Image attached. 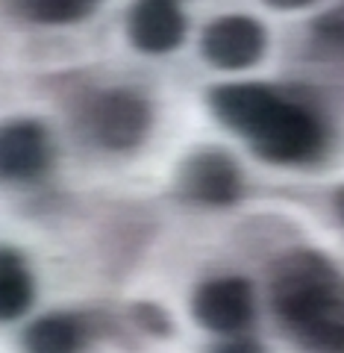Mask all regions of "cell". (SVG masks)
Instances as JSON below:
<instances>
[{"label":"cell","instance_id":"cell-1","mask_svg":"<svg viewBox=\"0 0 344 353\" xmlns=\"http://www.w3.org/2000/svg\"><path fill=\"white\" fill-rule=\"evenodd\" d=\"M209 109L259 159L274 165L309 162L327 145V127L315 109L265 83H221L209 92Z\"/></svg>","mask_w":344,"mask_h":353},{"label":"cell","instance_id":"cell-2","mask_svg":"<svg viewBox=\"0 0 344 353\" xmlns=\"http://www.w3.org/2000/svg\"><path fill=\"white\" fill-rule=\"evenodd\" d=\"M271 309L306 353H344V277L324 253L292 250L271 271Z\"/></svg>","mask_w":344,"mask_h":353},{"label":"cell","instance_id":"cell-3","mask_svg":"<svg viewBox=\"0 0 344 353\" xmlns=\"http://www.w3.org/2000/svg\"><path fill=\"white\" fill-rule=\"evenodd\" d=\"M85 130L103 150H139L153 130V106L136 88H106L85 106Z\"/></svg>","mask_w":344,"mask_h":353},{"label":"cell","instance_id":"cell-4","mask_svg":"<svg viewBox=\"0 0 344 353\" xmlns=\"http://www.w3.org/2000/svg\"><path fill=\"white\" fill-rule=\"evenodd\" d=\"M256 315V294L250 280L236 274L209 277L192 294L194 324L215 336H241Z\"/></svg>","mask_w":344,"mask_h":353},{"label":"cell","instance_id":"cell-5","mask_svg":"<svg viewBox=\"0 0 344 353\" xmlns=\"http://www.w3.org/2000/svg\"><path fill=\"white\" fill-rule=\"evenodd\" d=\"M176 192L183 201L194 206L224 209L241 201L244 194V174L239 162L221 148L194 150L176 174Z\"/></svg>","mask_w":344,"mask_h":353},{"label":"cell","instance_id":"cell-6","mask_svg":"<svg viewBox=\"0 0 344 353\" xmlns=\"http://www.w3.org/2000/svg\"><path fill=\"white\" fill-rule=\"evenodd\" d=\"M268 48V32L250 15H221L201 36L203 59L218 71H244L256 65Z\"/></svg>","mask_w":344,"mask_h":353},{"label":"cell","instance_id":"cell-7","mask_svg":"<svg viewBox=\"0 0 344 353\" xmlns=\"http://www.w3.org/2000/svg\"><path fill=\"white\" fill-rule=\"evenodd\" d=\"M53 141L36 118H12L0 124V180L30 183L48 174Z\"/></svg>","mask_w":344,"mask_h":353},{"label":"cell","instance_id":"cell-8","mask_svg":"<svg viewBox=\"0 0 344 353\" xmlns=\"http://www.w3.org/2000/svg\"><path fill=\"white\" fill-rule=\"evenodd\" d=\"M127 39L144 57H168L185 41L188 18L176 0H136L127 9Z\"/></svg>","mask_w":344,"mask_h":353},{"label":"cell","instance_id":"cell-9","mask_svg":"<svg viewBox=\"0 0 344 353\" xmlns=\"http://www.w3.org/2000/svg\"><path fill=\"white\" fill-rule=\"evenodd\" d=\"M88 341L85 318L77 312H44L24 327L21 350L24 353H83Z\"/></svg>","mask_w":344,"mask_h":353},{"label":"cell","instance_id":"cell-10","mask_svg":"<svg viewBox=\"0 0 344 353\" xmlns=\"http://www.w3.org/2000/svg\"><path fill=\"white\" fill-rule=\"evenodd\" d=\"M36 301V277H32L24 253L15 248H0V324L24 318Z\"/></svg>","mask_w":344,"mask_h":353},{"label":"cell","instance_id":"cell-11","mask_svg":"<svg viewBox=\"0 0 344 353\" xmlns=\"http://www.w3.org/2000/svg\"><path fill=\"white\" fill-rule=\"evenodd\" d=\"M12 9L41 27H68L92 18L101 0H9Z\"/></svg>","mask_w":344,"mask_h":353},{"label":"cell","instance_id":"cell-12","mask_svg":"<svg viewBox=\"0 0 344 353\" xmlns=\"http://www.w3.org/2000/svg\"><path fill=\"white\" fill-rule=\"evenodd\" d=\"M315 36L324 48L344 53V9H332L324 18L315 21Z\"/></svg>","mask_w":344,"mask_h":353},{"label":"cell","instance_id":"cell-13","mask_svg":"<svg viewBox=\"0 0 344 353\" xmlns=\"http://www.w3.org/2000/svg\"><path fill=\"white\" fill-rule=\"evenodd\" d=\"M136 315H139V324H144L150 333H156V336L171 333V321H168V315H165L162 309H156V306H139Z\"/></svg>","mask_w":344,"mask_h":353},{"label":"cell","instance_id":"cell-14","mask_svg":"<svg viewBox=\"0 0 344 353\" xmlns=\"http://www.w3.org/2000/svg\"><path fill=\"white\" fill-rule=\"evenodd\" d=\"M209 353H262V347L253 345V341H224V345L212 347Z\"/></svg>","mask_w":344,"mask_h":353},{"label":"cell","instance_id":"cell-15","mask_svg":"<svg viewBox=\"0 0 344 353\" xmlns=\"http://www.w3.org/2000/svg\"><path fill=\"white\" fill-rule=\"evenodd\" d=\"M265 3L274 9H303L309 3H315V0H265Z\"/></svg>","mask_w":344,"mask_h":353},{"label":"cell","instance_id":"cell-16","mask_svg":"<svg viewBox=\"0 0 344 353\" xmlns=\"http://www.w3.org/2000/svg\"><path fill=\"white\" fill-rule=\"evenodd\" d=\"M336 212H338L341 224H344V185H338V189H336Z\"/></svg>","mask_w":344,"mask_h":353}]
</instances>
